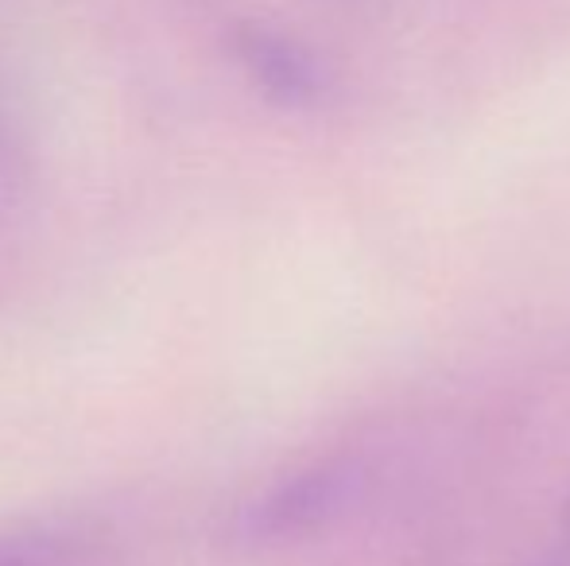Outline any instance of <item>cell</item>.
Segmentation results:
<instances>
[{"instance_id":"obj_1","label":"cell","mask_w":570,"mask_h":566,"mask_svg":"<svg viewBox=\"0 0 570 566\" xmlns=\"http://www.w3.org/2000/svg\"><path fill=\"white\" fill-rule=\"evenodd\" d=\"M361 485L365 469L350 454L307 461L240 500L226 520V539L233 547H287L315 539L342 520Z\"/></svg>"},{"instance_id":"obj_2","label":"cell","mask_w":570,"mask_h":566,"mask_svg":"<svg viewBox=\"0 0 570 566\" xmlns=\"http://www.w3.org/2000/svg\"><path fill=\"white\" fill-rule=\"evenodd\" d=\"M240 62L253 82L287 109H311L326 98V70L299 43L276 36V31H245L237 43Z\"/></svg>"},{"instance_id":"obj_3","label":"cell","mask_w":570,"mask_h":566,"mask_svg":"<svg viewBox=\"0 0 570 566\" xmlns=\"http://www.w3.org/2000/svg\"><path fill=\"white\" fill-rule=\"evenodd\" d=\"M0 566H114V552L98 524L36 520L0 532Z\"/></svg>"},{"instance_id":"obj_4","label":"cell","mask_w":570,"mask_h":566,"mask_svg":"<svg viewBox=\"0 0 570 566\" xmlns=\"http://www.w3.org/2000/svg\"><path fill=\"white\" fill-rule=\"evenodd\" d=\"M535 566H570V532L567 528H559V539H556V547H551L548 555H543Z\"/></svg>"},{"instance_id":"obj_5","label":"cell","mask_w":570,"mask_h":566,"mask_svg":"<svg viewBox=\"0 0 570 566\" xmlns=\"http://www.w3.org/2000/svg\"><path fill=\"white\" fill-rule=\"evenodd\" d=\"M559 528L570 532V500H567V508H563V520H559Z\"/></svg>"}]
</instances>
